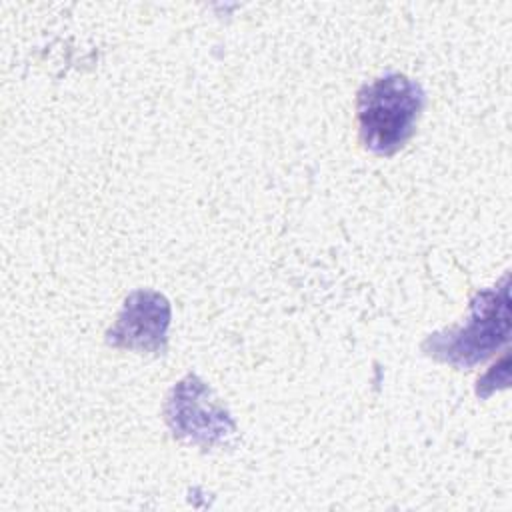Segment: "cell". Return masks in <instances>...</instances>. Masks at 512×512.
I'll use <instances>...</instances> for the list:
<instances>
[{"mask_svg": "<svg viewBox=\"0 0 512 512\" xmlns=\"http://www.w3.org/2000/svg\"><path fill=\"white\" fill-rule=\"evenodd\" d=\"M424 108V90L404 74H386L358 92L362 144L376 154H394L412 136Z\"/></svg>", "mask_w": 512, "mask_h": 512, "instance_id": "6da1fadb", "label": "cell"}, {"mask_svg": "<svg viewBox=\"0 0 512 512\" xmlns=\"http://www.w3.org/2000/svg\"><path fill=\"white\" fill-rule=\"evenodd\" d=\"M510 334V296L508 276L498 288L482 290L472 298L470 314L464 324L430 334L422 350L456 368H470L492 356Z\"/></svg>", "mask_w": 512, "mask_h": 512, "instance_id": "7a4b0ae2", "label": "cell"}, {"mask_svg": "<svg viewBox=\"0 0 512 512\" xmlns=\"http://www.w3.org/2000/svg\"><path fill=\"white\" fill-rule=\"evenodd\" d=\"M176 438L200 446H216L236 432L230 414L212 398L210 388L194 374L180 380L164 408Z\"/></svg>", "mask_w": 512, "mask_h": 512, "instance_id": "3957f363", "label": "cell"}, {"mask_svg": "<svg viewBox=\"0 0 512 512\" xmlns=\"http://www.w3.org/2000/svg\"><path fill=\"white\" fill-rule=\"evenodd\" d=\"M170 326L168 300L152 290L132 292L124 308L106 334V342L114 348L136 352H164Z\"/></svg>", "mask_w": 512, "mask_h": 512, "instance_id": "277c9868", "label": "cell"}]
</instances>
